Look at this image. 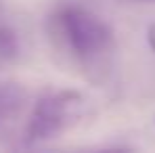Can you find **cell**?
<instances>
[{"label":"cell","mask_w":155,"mask_h":153,"mask_svg":"<svg viewBox=\"0 0 155 153\" xmlns=\"http://www.w3.org/2000/svg\"><path fill=\"white\" fill-rule=\"evenodd\" d=\"M25 92L17 84H0V126L15 118L23 107Z\"/></svg>","instance_id":"3957f363"},{"label":"cell","mask_w":155,"mask_h":153,"mask_svg":"<svg viewBox=\"0 0 155 153\" xmlns=\"http://www.w3.org/2000/svg\"><path fill=\"white\" fill-rule=\"evenodd\" d=\"M19 57V38L0 15V63H11Z\"/></svg>","instance_id":"277c9868"},{"label":"cell","mask_w":155,"mask_h":153,"mask_svg":"<svg viewBox=\"0 0 155 153\" xmlns=\"http://www.w3.org/2000/svg\"><path fill=\"white\" fill-rule=\"evenodd\" d=\"M147 42H149L151 51L155 52V23H151V25H149V29H147Z\"/></svg>","instance_id":"5b68a950"},{"label":"cell","mask_w":155,"mask_h":153,"mask_svg":"<svg viewBox=\"0 0 155 153\" xmlns=\"http://www.w3.org/2000/svg\"><path fill=\"white\" fill-rule=\"evenodd\" d=\"M88 113V99L78 90H48L44 92L27 118L23 130L25 145H40L52 141L78 126Z\"/></svg>","instance_id":"7a4b0ae2"},{"label":"cell","mask_w":155,"mask_h":153,"mask_svg":"<svg viewBox=\"0 0 155 153\" xmlns=\"http://www.w3.org/2000/svg\"><path fill=\"white\" fill-rule=\"evenodd\" d=\"M52 25L54 34L90 80H103L109 74L115 38L105 19L84 6L69 4L52 15Z\"/></svg>","instance_id":"6da1fadb"}]
</instances>
